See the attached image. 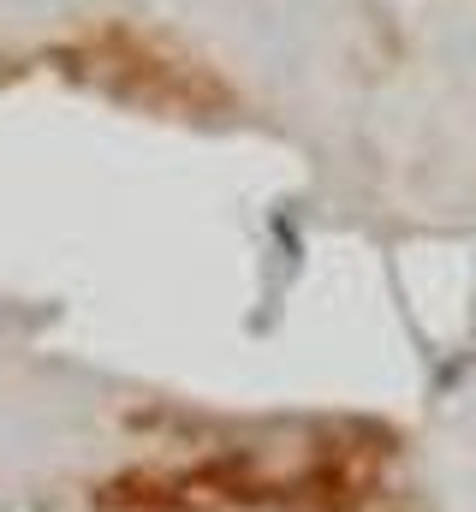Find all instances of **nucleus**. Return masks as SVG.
<instances>
[{
  "mask_svg": "<svg viewBox=\"0 0 476 512\" xmlns=\"http://www.w3.org/2000/svg\"><path fill=\"white\" fill-rule=\"evenodd\" d=\"M316 489H334V453L316 441L286 447H221L191 459H155L137 471H119L96 489V512H250L280 501H310Z\"/></svg>",
  "mask_w": 476,
  "mask_h": 512,
  "instance_id": "f257e3e1",
  "label": "nucleus"
},
{
  "mask_svg": "<svg viewBox=\"0 0 476 512\" xmlns=\"http://www.w3.org/2000/svg\"><path fill=\"white\" fill-rule=\"evenodd\" d=\"M60 60H66L72 78L102 84V90H114V96H131V102H173V108H191V102H209V96H215L191 66H173L167 54H155L149 42L119 36V30H102V36H90V42H72Z\"/></svg>",
  "mask_w": 476,
  "mask_h": 512,
  "instance_id": "f03ea898",
  "label": "nucleus"
}]
</instances>
